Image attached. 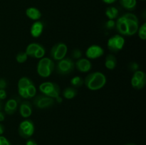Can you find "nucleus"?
<instances>
[{
	"label": "nucleus",
	"instance_id": "f257e3e1",
	"mask_svg": "<svg viewBox=\"0 0 146 145\" xmlns=\"http://www.w3.org/2000/svg\"><path fill=\"white\" fill-rule=\"evenodd\" d=\"M106 77L103 72L96 71L91 72L86 77L84 84L88 90L96 91L104 88L106 84Z\"/></svg>",
	"mask_w": 146,
	"mask_h": 145
},
{
	"label": "nucleus",
	"instance_id": "f03ea898",
	"mask_svg": "<svg viewBox=\"0 0 146 145\" xmlns=\"http://www.w3.org/2000/svg\"><path fill=\"white\" fill-rule=\"evenodd\" d=\"M55 69V63L51 58L43 57L37 63L36 71L41 78H48L52 74Z\"/></svg>",
	"mask_w": 146,
	"mask_h": 145
},
{
	"label": "nucleus",
	"instance_id": "7ed1b4c3",
	"mask_svg": "<svg viewBox=\"0 0 146 145\" xmlns=\"http://www.w3.org/2000/svg\"><path fill=\"white\" fill-rule=\"evenodd\" d=\"M75 68V63L71 58H64L57 61L55 66L56 71L58 75H67L74 71Z\"/></svg>",
	"mask_w": 146,
	"mask_h": 145
},
{
	"label": "nucleus",
	"instance_id": "20e7f679",
	"mask_svg": "<svg viewBox=\"0 0 146 145\" xmlns=\"http://www.w3.org/2000/svg\"><path fill=\"white\" fill-rule=\"evenodd\" d=\"M38 88L43 95H45L54 99L60 96V92H61L60 87L58 86V84L54 82L47 81V82H42L39 85Z\"/></svg>",
	"mask_w": 146,
	"mask_h": 145
},
{
	"label": "nucleus",
	"instance_id": "39448f33",
	"mask_svg": "<svg viewBox=\"0 0 146 145\" xmlns=\"http://www.w3.org/2000/svg\"><path fill=\"white\" fill-rule=\"evenodd\" d=\"M34 124L31 119H25L20 122L18 128L19 134L23 139H29L34 133Z\"/></svg>",
	"mask_w": 146,
	"mask_h": 145
},
{
	"label": "nucleus",
	"instance_id": "423d86ee",
	"mask_svg": "<svg viewBox=\"0 0 146 145\" xmlns=\"http://www.w3.org/2000/svg\"><path fill=\"white\" fill-rule=\"evenodd\" d=\"M68 52L66 44L63 42H58L54 44L50 51V55L53 61H58L65 58Z\"/></svg>",
	"mask_w": 146,
	"mask_h": 145
},
{
	"label": "nucleus",
	"instance_id": "0eeeda50",
	"mask_svg": "<svg viewBox=\"0 0 146 145\" xmlns=\"http://www.w3.org/2000/svg\"><path fill=\"white\" fill-rule=\"evenodd\" d=\"M25 53L28 57L41 59L46 53L45 48L38 43H31L27 45Z\"/></svg>",
	"mask_w": 146,
	"mask_h": 145
},
{
	"label": "nucleus",
	"instance_id": "6e6552de",
	"mask_svg": "<svg viewBox=\"0 0 146 145\" xmlns=\"http://www.w3.org/2000/svg\"><path fill=\"white\" fill-rule=\"evenodd\" d=\"M124 45L125 39L123 36L120 34H115L111 36L107 42V47L108 50L113 53H118V51H121Z\"/></svg>",
	"mask_w": 146,
	"mask_h": 145
},
{
	"label": "nucleus",
	"instance_id": "1a4fd4ad",
	"mask_svg": "<svg viewBox=\"0 0 146 145\" xmlns=\"http://www.w3.org/2000/svg\"><path fill=\"white\" fill-rule=\"evenodd\" d=\"M55 103V99L43 94L35 95L33 100V104L38 109H47L53 106Z\"/></svg>",
	"mask_w": 146,
	"mask_h": 145
},
{
	"label": "nucleus",
	"instance_id": "9d476101",
	"mask_svg": "<svg viewBox=\"0 0 146 145\" xmlns=\"http://www.w3.org/2000/svg\"><path fill=\"white\" fill-rule=\"evenodd\" d=\"M123 16L126 19L128 27L127 36H132L136 34L139 28V21L138 17L132 13H126L123 14Z\"/></svg>",
	"mask_w": 146,
	"mask_h": 145
},
{
	"label": "nucleus",
	"instance_id": "9b49d317",
	"mask_svg": "<svg viewBox=\"0 0 146 145\" xmlns=\"http://www.w3.org/2000/svg\"><path fill=\"white\" fill-rule=\"evenodd\" d=\"M86 56L88 59H97L104 54V50L100 45L94 44L88 47L86 51Z\"/></svg>",
	"mask_w": 146,
	"mask_h": 145
},
{
	"label": "nucleus",
	"instance_id": "f8f14e48",
	"mask_svg": "<svg viewBox=\"0 0 146 145\" xmlns=\"http://www.w3.org/2000/svg\"><path fill=\"white\" fill-rule=\"evenodd\" d=\"M75 68L80 72H88L92 68V63L88 58H79L75 63Z\"/></svg>",
	"mask_w": 146,
	"mask_h": 145
},
{
	"label": "nucleus",
	"instance_id": "ddd939ff",
	"mask_svg": "<svg viewBox=\"0 0 146 145\" xmlns=\"http://www.w3.org/2000/svg\"><path fill=\"white\" fill-rule=\"evenodd\" d=\"M19 113L23 118H28L32 114V105L31 102L24 100L19 105Z\"/></svg>",
	"mask_w": 146,
	"mask_h": 145
},
{
	"label": "nucleus",
	"instance_id": "4468645a",
	"mask_svg": "<svg viewBox=\"0 0 146 145\" xmlns=\"http://www.w3.org/2000/svg\"><path fill=\"white\" fill-rule=\"evenodd\" d=\"M44 26L43 22L40 21H36L31 25L30 28V34L34 38H38L44 31Z\"/></svg>",
	"mask_w": 146,
	"mask_h": 145
},
{
	"label": "nucleus",
	"instance_id": "2eb2a0df",
	"mask_svg": "<svg viewBox=\"0 0 146 145\" xmlns=\"http://www.w3.org/2000/svg\"><path fill=\"white\" fill-rule=\"evenodd\" d=\"M18 93L24 99H31L36 95V88L34 83L31 84L27 89L24 90H19Z\"/></svg>",
	"mask_w": 146,
	"mask_h": 145
},
{
	"label": "nucleus",
	"instance_id": "dca6fc26",
	"mask_svg": "<svg viewBox=\"0 0 146 145\" xmlns=\"http://www.w3.org/2000/svg\"><path fill=\"white\" fill-rule=\"evenodd\" d=\"M18 107V102L15 98L8 100L4 105V112L7 115H11L15 113Z\"/></svg>",
	"mask_w": 146,
	"mask_h": 145
},
{
	"label": "nucleus",
	"instance_id": "f3484780",
	"mask_svg": "<svg viewBox=\"0 0 146 145\" xmlns=\"http://www.w3.org/2000/svg\"><path fill=\"white\" fill-rule=\"evenodd\" d=\"M26 15L33 21H38L41 17V13L38 9L36 7H29L26 9Z\"/></svg>",
	"mask_w": 146,
	"mask_h": 145
},
{
	"label": "nucleus",
	"instance_id": "a211bd4d",
	"mask_svg": "<svg viewBox=\"0 0 146 145\" xmlns=\"http://www.w3.org/2000/svg\"><path fill=\"white\" fill-rule=\"evenodd\" d=\"M117 65V59L115 55L112 54H108L106 55L105 59V66L108 70L115 69Z\"/></svg>",
	"mask_w": 146,
	"mask_h": 145
},
{
	"label": "nucleus",
	"instance_id": "6ab92c4d",
	"mask_svg": "<svg viewBox=\"0 0 146 145\" xmlns=\"http://www.w3.org/2000/svg\"><path fill=\"white\" fill-rule=\"evenodd\" d=\"M78 91L74 87H68L63 91V96L67 100H71L75 98L77 95Z\"/></svg>",
	"mask_w": 146,
	"mask_h": 145
},
{
	"label": "nucleus",
	"instance_id": "aec40b11",
	"mask_svg": "<svg viewBox=\"0 0 146 145\" xmlns=\"http://www.w3.org/2000/svg\"><path fill=\"white\" fill-rule=\"evenodd\" d=\"M34 83L33 81L30 78L27 77H22L19 80L18 82V91L19 90H24L27 89L31 84Z\"/></svg>",
	"mask_w": 146,
	"mask_h": 145
},
{
	"label": "nucleus",
	"instance_id": "412c9836",
	"mask_svg": "<svg viewBox=\"0 0 146 145\" xmlns=\"http://www.w3.org/2000/svg\"><path fill=\"white\" fill-rule=\"evenodd\" d=\"M120 4L125 9L133 11L136 7L137 1L136 0H120Z\"/></svg>",
	"mask_w": 146,
	"mask_h": 145
},
{
	"label": "nucleus",
	"instance_id": "4be33fe9",
	"mask_svg": "<svg viewBox=\"0 0 146 145\" xmlns=\"http://www.w3.org/2000/svg\"><path fill=\"white\" fill-rule=\"evenodd\" d=\"M105 14L108 19L114 20L115 18H118L119 11L115 7H109L106 9Z\"/></svg>",
	"mask_w": 146,
	"mask_h": 145
},
{
	"label": "nucleus",
	"instance_id": "5701e85b",
	"mask_svg": "<svg viewBox=\"0 0 146 145\" xmlns=\"http://www.w3.org/2000/svg\"><path fill=\"white\" fill-rule=\"evenodd\" d=\"M146 84V81H142L137 79L134 76L131 78V85L133 88L135 90H141L145 87Z\"/></svg>",
	"mask_w": 146,
	"mask_h": 145
},
{
	"label": "nucleus",
	"instance_id": "b1692460",
	"mask_svg": "<svg viewBox=\"0 0 146 145\" xmlns=\"http://www.w3.org/2000/svg\"><path fill=\"white\" fill-rule=\"evenodd\" d=\"M71 85L74 88H79V87L82 86L84 83V80L80 76H75L70 81Z\"/></svg>",
	"mask_w": 146,
	"mask_h": 145
},
{
	"label": "nucleus",
	"instance_id": "393cba45",
	"mask_svg": "<svg viewBox=\"0 0 146 145\" xmlns=\"http://www.w3.org/2000/svg\"><path fill=\"white\" fill-rule=\"evenodd\" d=\"M138 34V36L141 39L145 40L146 39V23H143L141 27H139L137 31Z\"/></svg>",
	"mask_w": 146,
	"mask_h": 145
},
{
	"label": "nucleus",
	"instance_id": "a878e982",
	"mask_svg": "<svg viewBox=\"0 0 146 145\" xmlns=\"http://www.w3.org/2000/svg\"><path fill=\"white\" fill-rule=\"evenodd\" d=\"M28 55L25 52H19L16 55V60L19 63H24L27 61Z\"/></svg>",
	"mask_w": 146,
	"mask_h": 145
},
{
	"label": "nucleus",
	"instance_id": "bb28decb",
	"mask_svg": "<svg viewBox=\"0 0 146 145\" xmlns=\"http://www.w3.org/2000/svg\"><path fill=\"white\" fill-rule=\"evenodd\" d=\"M81 56H82V51L78 48H75L71 52V57L74 59L78 60L79 58H81Z\"/></svg>",
	"mask_w": 146,
	"mask_h": 145
},
{
	"label": "nucleus",
	"instance_id": "cd10ccee",
	"mask_svg": "<svg viewBox=\"0 0 146 145\" xmlns=\"http://www.w3.org/2000/svg\"><path fill=\"white\" fill-rule=\"evenodd\" d=\"M128 68H129L130 71L131 72H135V71H138V68H139V65L137 63L135 62H131L129 63V65H128Z\"/></svg>",
	"mask_w": 146,
	"mask_h": 145
},
{
	"label": "nucleus",
	"instance_id": "c85d7f7f",
	"mask_svg": "<svg viewBox=\"0 0 146 145\" xmlns=\"http://www.w3.org/2000/svg\"><path fill=\"white\" fill-rule=\"evenodd\" d=\"M106 27L108 29H113V28H114L115 27V21H114L113 20L109 19L106 23Z\"/></svg>",
	"mask_w": 146,
	"mask_h": 145
},
{
	"label": "nucleus",
	"instance_id": "c756f323",
	"mask_svg": "<svg viewBox=\"0 0 146 145\" xmlns=\"http://www.w3.org/2000/svg\"><path fill=\"white\" fill-rule=\"evenodd\" d=\"M0 145H11V143L6 137L0 136Z\"/></svg>",
	"mask_w": 146,
	"mask_h": 145
},
{
	"label": "nucleus",
	"instance_id": "7c9ffc66",
	"mask_svg": "<svg viewBox=\"0 0 146 145\" xmlns=\"http://www.w3.org/2000/svg\"><path fill=\"white\" fill-rule=\"evenodd\" d=\"M7 86V82L4 78H0V90H4Z\"/></svg>",
	"mask_w": 146,
	"mask_h": 145
},
{
	"label": "nucleus",
	"instance_id": "2f4dec72",
	"mask_svg": "<svg viewBox=\"0 0 146 145\" xmlns=\"http://www.w3.org/2000/svg\"><path fill=\"white\" fill-rule=\"evenodd\" d=\"M7 98V92L5 90H0V100H3Z\"/></svg>",
	"mask_w": 146,
	"mask_h": 145
},
{
	"label": "nucleus",
	"instance_id": "473e14b6",
	"mask_svg": "<svg viewBox=\"0 0 146 145\" xmlns=\"http://www.w3.org/2000/svg\"><path fill=\"white\" fill-rule=\"evenodd\" d=\"M26 145H38V144L34 139H28V140L26 142Z\"/></svg>",
	"mask_w": 146,
	"mask_h": 145
},
{
	"label": "nucleus",
	"instance_id": "72a5a7b5",
	"mask_svg": "<svg viewBox=\"0 0 146 145\" xmlns=\"http://www.w3.org/2000/svg\"><path fill=\"white\" fill-rule=\"evenodd\" d=\"M5 119V115L3 112H1V110L0 111V122H3V121Z\"/></svg>",
	"mask_w": 146,
	"mask_h": 145
},
{
	"label": "nucleus",
	"instance_id": "f704fd0d",
	"mask_svg": "<svg viewBox=\"0 0 146 145\" xmlns=\"http://www.w3.org/2000/svg\"><path fill=\"white\" fill-rule=\"evenodd\" d=\"M102 1H104V3H106V4H113V3L115 2V1H116L117 0H102Z\"/></svg>",
	"mask_w": 146,
	"mask_h": 145
},
{
	"label": "nucleus",
	"instance_id": "c9c22d12",
	"mask_svg": "<svg viewBox=\"0 0 146 145\" xmlns=\"http://www.w3.org/2000/svg\"><path fill=\"white\" fill-rule=\"evenodd\" d=\"M4 132V127L1 124H0V135L2 134Z\"/></svg>",
	"mask_w": 146,
	"mask_h": 145
},
{
	"label": "nucleus",
	"instance_id": "e433bc0d",
	"mask_svg": "<svg viewBox=\"0 0 146 145\" xmlns=\"http://www.w3.org/2000/svg\"><path fill=\"white\" fill-rule=\"evenodd\" d=\"M55 100H56L58 102H62V98H61L60 96L57 97L56 98H55Z\"/></svg>",
	"mask_w": 146,
	"mask_h": 145
},
{
	"label": "nucleus",
	"instance_id": "4c0bfd02",
	"mask_svg": "<svg viewBox=\"0 0 146 145\" xmlns=\"http://www.w3.org/2000/svg\"><path fill=\"white\" fill-rule=\"evenodd\" d=\"M2 109V102H1V100H0V111Z\"/></svg>",
	"mask_w": 146,
	"mask_h": 145
},
{
	"label": "nucleus",
	"instance_id": "58836bf2",
	"mask_svg": "<svg viewBox=\"0 0 146 145\" xmlns=\"http://www.w3.org/2000/svg\"><path fill=\"white\" fill-rule=\"evenodd\" d=\"M125 145H136L135 144H133V143H130V144H126Z\"/></svg>",
	"mask_w": 146,
	"mask_h": 145
},
{
	"label": "nucleus",
	"instance_id": "ea45409f",
	"mask_svg": "<svg viewBox=\"0 0 146 145\" xmlns=\"http://www.w3.org/2000/svg\"><path fill=\"white\" fill-rule=\"evenodd\" d=\"M143 1H144V0H143Z\"/></svg>",
	"mask_w": 146,
	"mask_h": 145
}]
</instances>
